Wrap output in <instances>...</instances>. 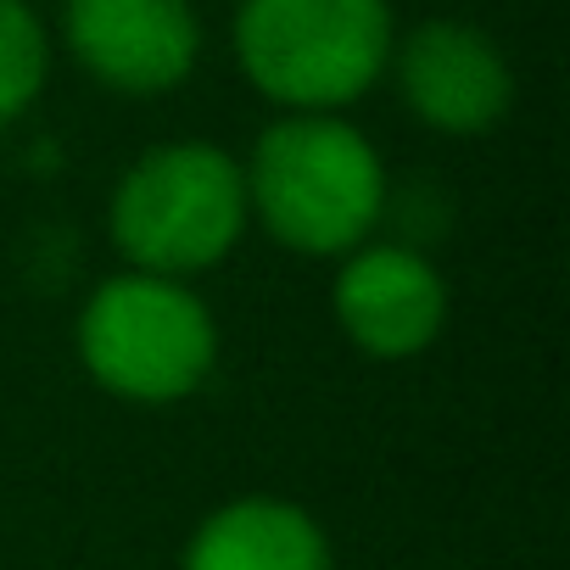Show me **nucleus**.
<instances>
[{
  "mask_svg": "<svg viewBox=\"0 0 570 570\" xmlns=\"http://www.w3.org/2000/svg\"><path fill=\"white\" fill-rule=\"evenodd\" d=\"M246 174V207L297 252H347L370 235L386 207V174L375 146L331 118L292 112L257 135Z\"/></svg>",
  "mask_w": 570,
  "mask_h": 570,
  "instance_id": "f257e3e1",
  "label": "nucleus"
},
{
  "mask_svg": "<svg viewBox=\"0 0 570 570\" xmlns=\"http://www.w3.org/2000/svg\"><path fill=\"white\" fill-rule=\"evenodd\" d=\"M246 79L297 112L358 101L392 62L386 0H246L235 18Z\"/></svg>",
  "mask_w": 570,
  "mask_h": 570,
  "instance_id": "f03ea898",
  "label": "nucleus"
},
{
  "mask_svg": "<svg viewBox=\"0 0 570 570\" xmlns=\"http://www.w3.org/2000/svg\"><path fill=\"white\" fill-rule=\"evenodd\" d=\"M246 174L229 151L179 140L146 151L112 190V240L146 274H196L246 229Z\"/></svg>",
  "mask_w": 570,
  "mask_h": 570,
  "instance_id": "7ed1b4c3",
  "label": "nucleus"
},
{
  "mask_svg": "<svg viewBox=\"0 0 570 570\" xmlns=\"http://www.w3.org/2000/svg\"><path fill=\"white\" fill-rule=\"evenodd\" d=\"M213 320L168 274H118L79 320V353L90 375L129 403H174L213 370Z\"/></svg>",
  "mask_w": 570,
  "mask_h": 570,
  "instance_id": "20e7f679",
  "label": "nucleus"
},
{
  "mask_svg": "<svg viewBox=\"0 0 570 570\" xmlns=\"http://www.w3.org/2000/svg\"><path fill=\"white\" fill-rule=\"evenodd\" d=\"M73 57L124 96H157L185 85L202 51L190 0H68Z\"/></svg>",
  "mask_w": 570,
  "mask_h": 570,
  "instance_id": "39448f33",
  "label": "nucleus"
},
{
  "mask_svg": "<svg viewBox=\"0 0 570 570\" xmlns=\"http://www.w3.org/2000/svg\"><path fill=\"white\" fill-rule=\"evenodd\" d=\"M336 320L370 358H414L448 320V285L420 252L370 246L336 274Z\"/></svg>",
  "mask_w": 570,
  "mask_h": 570,
  "instance_id": "423d86ee",
  "label": "nucleus"
},
{
  "mask_svg": "<svg viewBox=\"0 0 570 570\" xmlns=\"http://www.w3.org/2000/svg\"><path fill=\"white\" fill-rule=\"evenodd\" d=\"M409 107L442 135H481L509 112V68L498 46L470 23H425L397 51Z\"/></svg>",
  "mask_w": 570,
  "mask_h": 570,
  "instance_id": "0eeeda50",
  "label": "nucleus"
},
{
  "mask_svg": "<svg viewBox=\"0 0 570 570\" xmlns=\"http://www.w3.org/2000/svg\"><path fill=\"white\" fill-rule=\"evenodd\" d=\"M185 570H331V542L297 503L240 498L196 525Z\"/></svg>",
  "mask_w": 570,
  "mask_h": 570,
  "instance_id": "6e6552de",
  "label": "nucleus"
},
{
  "mask_svg": "<svg viewBox=\"0 0 570 570\" xmlns=\"http://www.w3.org/2000/svg\"><path fill=\"white\" fill-rule=\"evenodd\" d=\"M46 62V29L29 12V0H0V124L40 96Z\"/></svg>",
  "mask_w": 570,
  "mask_h": 570,
  "instance_id": "1a4fd4ad",
  "label": "nucleus"
}]
</instances>
